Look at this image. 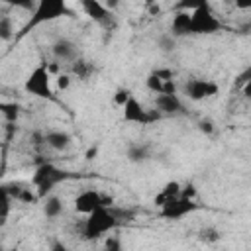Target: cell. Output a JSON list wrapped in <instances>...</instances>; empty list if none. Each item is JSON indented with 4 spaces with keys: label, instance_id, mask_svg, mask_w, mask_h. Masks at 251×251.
Wrapping results in <instances>:
<instances>
[{
    "label": "cell",
    "instance_id": "cell-1",
    "mask_svg": "<svg viewBox=\"0 0 251 251\" xmlns=\"http://www.w3.org/2000/svg\"><path fill=\"white\" fill-rule=\"evenodd\" d=\"M116 224H118L116 212H112L110 208H98L84 222V237H90V239L92 237H100L106 231H110Z\"/></svg>",
    "mask_w": 251,
    "mask_h": 251
},
{
    "label": "cell",
    "instance_id": "cell-2",
    "mask_svg": "<svg viewBox=\"0 0 251 251\" xmlns=\"http://www.w3.org/2000/svg\"><path fill=\"white\" fill-rule=\"evenodd\" d=\"M110 202H112V198L108 200V198L102 196L98 190L88 188V190H82V192L75 198V208H76V212L90 216V214L96 212L98 208H108Z\"/></svg>",
    "mask_w": 251,
    "mask_h": 251
},
{
    "label": "cell",
    "instance_id": "cell-3",
    "mask_svg": "<svg viewBox=\"0 0 251 251\" xmlns=\"http://www.w3.org/2000/svg\"><path fill=\"white\" fill-rule=\"evenodd\" d=\"M182 92L190 100H204L218 92V84L208 78H188L182 86Z\"/></svg>",
    "mask_w": 251,
    "mask_h": 251
},
{
    "label": "cell",
    "instance_id": "cell-4",
    "mask_svg": "<svg viewBox=\"0 0 251 251\" xmlns=\"http://www.w3.org/2000/svg\"><path fill=\"white\" fill-rule=\"evenodd\" d=\"M51 53H53V59L57 63H61V65H69L71 67L75 61H78V47L69 37H59L51 45Z\"/></svg>",
    "mask_w": 251,
    "mask_h": 251
},
{
    "label": "cell",
    "instance_id": "cell-5",
    "mask_svg": "<svg viewBox=\"0 0 251 251\" xmlns=\"http://www.w3.org/2000/svg\"><path fill=\"white\" fill-rule=\"evenodd\" d=\"M190 18H192V31H196V33H208V31H214L220 27L218 18L210 12L208 6H198L190 14Z\"/></svg>",
    "mask_w": 251,
    "mask_h": 251
},
{
    "label": "cell",
    "instance_id": "cell-6",
    "mask_svg": "<svg viewBox=\"0 0 251 251\" xmlns=\"http://www.w3.org/2000/svg\"><path fill=\"white\" fill-rule=\"evenodd\" d=\"M25 88L35 96H51V84H49V71L47 67H39L31 73V76L25 82Z\"/></svg>",
    "mask_w": 251,
    "mask_h": 251
},
{
    "label": "cell",
    "instance_id": "cell-7",
    "mask_svg": "<svg viewBox=\"0 0 251 251\" xmlns=\"http://www.w3.org/2000/svg\"><path fill=\"white\" fill-rule=\"evenodd\" d=\"M124 116H126L127 122H135V124H149L151 120L159 118V114H149V110H145L133 96L124 106Z\"/></svg>",
    "mask_w": 251,
    "mask_h": 251
},
{
    "label": "cell",
    "instance_id": "cell-8",
    "mask_svg": "<svg viewBox=\"0 0 251 251\" xmlns=\"http://www.w3.org/2000/svg\"><path fill=\"white\" fill-rule=\"evenodd\" d=\"M43 143H45L49 149H53V151H57V153H63V151H67V149L71 147L73 139H71V135H69L67 131H63V129H53V131H49V133L43 135Z\"/></svg>",
    "mask_w": 251,
    "mask_h": 251
},
{
    "label": "cell",
    "instance_id": "cell-9",
    "mask_svg": "<svg viewBox=\"0 0 251 251\" xmlns=\"http://www.w3.org/2000/svg\"><path fill=\"white\" fill-rule=\"evenodd\" d=\"M155 108L159 114H176L178 110H182V102L178 94H157Z\"/></svg>",
    "mask_w": 251,
    "mask_h": 251
},
{
    "label": "cell",
    "instance_id": "cell-10",
    "mask_svg": "<svg viewBox=\"0 0 251 251\" xmlns=\"http://www.w3.org/2000/svg\"><path fill=\"white\" fill-rule=\"evenodd\" d=\"M41 210H43V216H45L47 220H57V218L63 214V210H65V204H63V200H61L59 196L51 194V196L43 198Z\"/></svg>",
    "mask_w": 251,
    "mask_h": 251
},
{
    "label": "cell",
    "instance_id": "cell-11",
    "mask_svg": "<svg viewBox=\"0 0 251 251\" xmlns=\"http://www.w3.org/2000/svg\"><path fill=\"white\" fill-rule=\"evenodd\" d=\"M71 73H73L75 76H78V78H88L90 73H92V65H90L88 61L78 59V61H75V63L71 65Z\"/></svg>",
    "mask_w": 251,
    "mask_h": 251
},
{
    "label": "cell",
    "instance_id": "cell-12",
    "mask_svg": "<svg viewBox=\"0 0 251 251\" xmlns=\"http://www.w3.org/2000/svg\"><path fill=\"white\" fill-rule=\"evenodd\" d=\"M147 155H149V149H147V145H141V143L129 145V149H127V159L133 161V163H139V161L147 159Z\"/></svg>",
    "mask_w": 251,
    "mask_h": 251
},
{
    "label": "cell",
    "instance_id": "cell-13",
    "mask_svg": "<svg viewBox=\"0 0 251 251\" xmlns=\"http://www.w3.org/2000/svg\"><path fill=\"white\" fill-rule=\"evenodd\" d=\"M220 237H222V233L214 226H206L200 229V241H204V243H216V241H220Z\"/></svg>",
    "mask_w": 251,
    "mask_h": 251
},
{
    "label": "cell",
    "instance_id": "cell-14",
    "mask_svg": "<svg viewBox=\"0 0 251 251\" xmlns=\"http://www.w3.org/2000/svg\"><path fill=\"white\" fill-rule=\"evenodd\" d=\"M0 37L4 41H8L12 37V18L10 16H2L0 18Z\"/></svg>",
    "mask_w": 251,
    "mask_h": 251
},
{
    "label": "cell",
    "instance_id": "cell-15",
    "mask_svg": "<svg viewBox=\"0 0 251 251\" xmlns=\"http://www.w3.org/2000/svg\"><path fill=\"white\" fill-rule=\"evenodd\" d=\"M129 98H131L129 90H124V88H120V90L116 92V96H114V102H116L118 106H126V104L129 102Z\"/></svg>",
    "mask_w": 251,
    "mask_h": 251
},
{
    "label": "cell",
    "instance_id": "cell-16",
    "mask_svg": "<svg viewBox=\"0 0 251 251\" xmlns=\"http://www.w3.org/2000/svg\"><path fill=\"white\" fill-rule=\"evenodd\" d=\"M159 47H161L163 51H173V49H175V37H173V35H161Z\"/></svg>",
    "mask_w": 251,
    "mask_h": 251
},
{
    "label": "cell",
    "instance_id": "cell-17",
    "mask_svg": "<svg viewBox=\"0 0 251 251\" xmlns=\"http://www.w3.org/2000/svg\"><path fill=\"white\" fill-rule=\"evenodd\" d=\"M55 82H57V88L67 90V88H69V84H71V75H67V73H59V75H57V78H55Z\"/></svg>",
    "mask_w": 251,
    "mask_h": 251
},
{
    "label": "cell",
    "instance_id": "cell-18",
    "mask_svg": "<svg viewBox=\"0 0 251 251\" xmlns=\"http://www.w3.org/2000/svg\"><path fill=\"white\" fill-rule=\"evenodd\" d=\"M243 80H245V86H243V92H245V94H247V96L251 98V69H249V73H247V76H245Z\"/></svg>",
    "mask_w": 251,
    "mask_h": 251
},
{
    "label": "cell",
    "instance_id": "cell-19",
    "mask_svg": "<svg viewBox=\"0 0 251 251\" xmlns=\"http://www.w3.org/2000/svg\"><path fill=\"white\" fill-rule=\"evenodd\" d=\"M106 251H122V247H120V243L116 239H110L108 245H106Z\"/></svg>",
    "mask_w": 251,
    "mask_h": 251
},
{
    "label": "cell",
    "instance_id": "cell-20",
    "mask_svg": "<svg viewBox=\"0 0 251 251\" xmlns=\"http://www.w3.org/2000/svg\"><path fill=\"white\" fill-rule=\"evenodd\" d=\"M51 251H69V249H67L63 243H59V241H57V243H53V245H51Z\"/></svg>",
    "mask_w": 251,
    "mask_h": 251
},
{
    "label": "cell",
    "instance_id": "cell-21",
    "mask_svg": "<svg viewBox=\"0 0 251 251\" xmlns=\"http://www.w3.org/2000/svg\"><path fill=\"white\" fill-rule=\"evenodd\" d=\"M200 127H202V131H208V133L212 131V124H210V122H202Z\"/></svg>",
    "mask_w": 251,
    "mask_h": 251
}]
</instances>
